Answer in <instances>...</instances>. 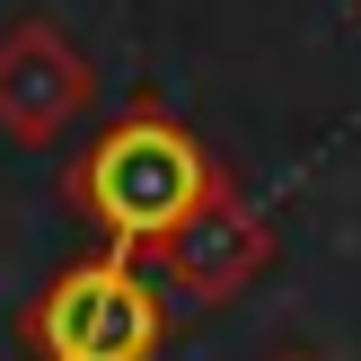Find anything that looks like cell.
<instances>
[{
  "mask_svg": "<svg viewBox=\"0 0 361 361\" xmlns=\"http://www.w3.org/2000/svg\"><path fill=\"white\" fill-rule=\"evenodd\" d=\"M203 150H194L185 133H176L168 115H133V123H115V133L88 150V168H80V194H88V212L106 221V238L115 247H168L176 229L203 212Z\"/></svg>",
  "mask_w": 361,
  "mask_h": 361,
  "instance_id": "cell-1",
  "label": "cell"
},
{
  "mask_svg": "<svg viewBox=\"0 0 361 361\" xmlns=\"http://www.w3.org/2000/svg\"><path fill=\"white\" fill-rule=\"evenodd\" d=\"M150 344H159V300L123 247L62 274L35 309V353L44 361H150Z\"/></svg>",
  "mask_w": 361,
  "mask_h": 361,
  "instance_id": "cell-2",
  "label": "cell"
},
{
  "mask_svg": "<svg viewBox=\"0 0 361 361\" xmlns=\"http://www.w3.org/2000/svg\"><path fill=\"white\" fill-rule=\"evenodd\" d=\"M80 97H88L80 62H71L44 27H18L9 44H0V123H9L18 141L62 133V123L80 115Z\"/></svg>",
  "mask_w": 361,
  "mask_h": 361,
  "instance_id": "cell-3",
  "label": "cell"
}]
</instances>
